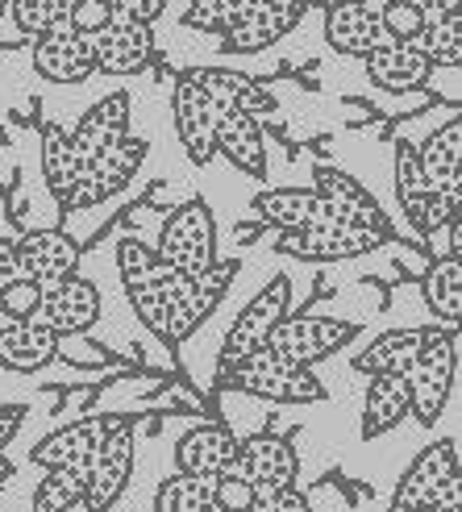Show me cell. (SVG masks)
Segmentation results:
<instances>
[{
	"mask_svg": "<svg viewBox=\"0 0 462 512\" xmlns=\"http://www.w3.org/2000/svg\"><path fill=\"white\" fill-rule=\"evenodd\" d=\"M171 284L175 279H167V284H146V288H130L125 296H130V309L138 313V321L150 329L159 342L171 346V329H167V317H171Z\"/></svg>",
	"mask_w": 462,
	"mask_h": 512,
	"instance_id": "39",
	"label": "cell"
},
{
	"mask_svg": "<svg viewBox=\"0 0 462 512\" xmlns=\"http://www.w3.org/2000/svg\"><path fill=\"white\" fill-rule=\"evenodd\" d=\"M113 17H125V21H142V25H154L163 17L167 0H109Z\"/></svg>",
	"mask_w": 462,
	"mask_h": 512,
	"instance_id": "46",
	"label": "cell"
},
{
	"mask_svg": "<svg viewBox=\"0 0 462 512\" xmlns=\"http://www.w3.org/2000/svg\"><path fill=\"white\" fill-rule=\"evenodd\" d=\"M246 512H313L308 496L300 488H267L254 496V504Z\"/></svg>",
	"mask_w": 462,
	"mask_h": 512,
	"instance_id": "45",
	"label": "cell"
},
{
	"mask_svg": "<svg viewBox=\"0 0 462 512\" xmlns=\"http://www.w3.org/2000/svg\"><path fill=\"white\" fill-rule=\"evenodd\" d=\"M59 334H50L42 321H5L0 325V367L17 375H34L55 363L59 354Z\"/></svg>",
	"mask_w": 462,
	"mask_h": 512,
	"instance_id": "24",
	"label": "cell"
},
{
	"mask_svg": "<svg viewBox=\"0 0 462 512\" xmlns=\"http://www.w3.org/2000/svg\"><path fill=\"white\" fill-rule=\"evenodd\" d=\"M238 446H242V438L229 425H196L175 442V471L217 479L225 471H234Z\"/></svg>",
	"mask_w": 462,
	"mask_h": 512,
	"instance_id": "20",
	"label": "cell"
},
{
	"mask_svg": "<svg viewBox=\"0 0 462 512\" xmlns=\"http://www.w3.org/2000/svg\"><path fill=\"white\" fill-rule=\"evenodd\" d=\"M454 371H458V338L446 325H425L421 329V350L413 371L404 375L408 383V417H417L425 429L438 425L446 413V400L454 388Z\"/></svg>",
	"mask_w": 462,
	"mask_h": 512,
	"instance_id": "1",
	"label": "cell"
},
{
	"mask_svg": "<svg viewBox=\"0 0 462 512\" xmlns=\"http://www.w3.org/2000/svg\"><path fill=\"white\" fill-rule=\"evenodd\" d=\"M383 13V30H388L392 42H413L421 30H425V9L413 5V0H388V5H379Z\"/></svg>",
	"mask_w": 462,
	"mask_h": 512,
	"instance_id": "41",
	"label": "cell"
},
{
	"mask_svg": "<svg viewBox=\"0 0 462 512\" xmlns=\"http://www.w3.org/2000/svg\"><path fill=\"white\" fill-rule=\"evenodd\" d=\"M417 512H458V508H417Z\"/></svg>",
	"mask_w": 462,
	"mask_h": 512,
	"instance_id": "51",
	"label": "cell"
},
{
	"mask_svg": "<svg viewBox=\"0 0 462 512\" xmlns=\"http://www.w3.org/2000/svg\"><path fill=\"white\" fill-rule=\"evenodd\" d=\"M421 292H425L429 313L438 317V325L458 329V317H462V267H458V254H446V259H438L429 267Z\"/></svg>",
	"mask_w": 462,
	"mask_h": 512,
	"instance_id": "31",
	"label": "cell"
},
{
	"mask_svg": "<svg viewBox=\"0 0 462 512\" xmlns=\"http://www.w3.org/2000/svg\"><path fill=\"white\" fill-rule=\"evenodd\" d=\"M217 512H221V508H217Z\"/></svg>",
	"mask_w": 462,
	"mask_h": 512,
	"instance_id": "57",
	"label": "cell"
},
{
	"mask_svg": "<svg viewBox=\"0 0 462 512\" xmlns=\"http://www.w3.org/2000/svg\"><path fill=\"white\" fill-rule=\"evenodd\" d=\"M9 475H13V463H9V458H5V454H0V483H5Z\"/></svg>",
	"mask_w": 462,
	"mask_h": 512,
	"instance_id": "50",
	"label": "cell"
},
{
	"mask_svg": "<svg viewBox=\"0 0 462 512\" xmlns=\"http://www.w3.org/2000/svg\"><path fill=\"white\" fill-rule=\"evenodd\" d=\"M408 417V383L404 375H371L363 396V438H383Z\"/></svg>",
	"mask_w": 462,
	"mask_h": 512,
	"instance_id": "28",
	"label": "cell"
},
{
	"mask_svg": "<svg viewBox=\"0 0 462 512\" xmlns=\"http://www.w3.org/2000/svg\"><path fill=\"white\" fill-rule=\"evenodd\" d=\"M358 338V325L338 321V317H284L275 325V334L267 338L263 350L296 367H313L321 358L346 350Z\"/></svg>",
	"mask_w": 462,
	"mask_h": 512,
	"instance_id": "8",
	"label": "cell"
},
{
	"mask_svg": "<svg viewBox=\"0 0 462 512\" xmlns=\"http://www.w3.org/2000/svg\"><path fill=\"white\" fill-rule=\"evenodd\" d=\"M234 471L242 479H250L259 492H267V488H296L300 454H296V446L288 438H279V433H254V438H242Z\"/></svg>",
	"mask_w": 462,
	"mask_h": 512,
	"instance_id": "18",
	"label": "cell"
},
{
	"mask_svg": "<svg viewBox=\"0 0 462 512\" xmlns=\"http://www.w3.org/2000/svg\"><path fill=\"white\" fill-rule=\"evenodd\" d=\"M75 0H9V17L17 25V34L25 38H42L50 30H59L71 17Z\"/></svg>",
	"mask_w": 462,
	"mask_h": 512,
	"instance_id": "38",
	"label": "cell"
},
{
	"mask_svg": "<svg viewBox=\"0 0 462 512\" xmlns=\"http://www.w3.org/2000/svg\"><path fill=\"white\" fill-rule=\"evenodd\" d=\"M154 512H217L213 504V479L200 475H167L154 492Z\"/></svg>",
	"mask_w": 462,
	"mask_h": 512,
	"instance_id": "34",
	"label": "cell"
},
{
	"mask_svg": "<svg viewBox=\"0 0 462 512\" xmlns=\"http://www.w3.org/2000/svg\"><path fill=\"white\" fill-rule=\"evenodd\" d=\"M313 192L321 196V209H325V221H342V225H371V229H388V217L375 204V196L350 179L342 167H313Z\"/></svg>",
	"mask_w": 462,
	"mask_h": 512,
	"instance_id": "14",
	"label": "cell"
},
{
	"mask_svg": "<svg viewBox=\"0 0 462 512\" xmlns=\"http://www.w3.org/2000/svg\"><path fill=\"white\" fill-rule=\"evenodd\" d=\"M17 279V250H13V238L0 234V288Z\"/></svg>",
	"mask_w": 462,
	"mask_h": 512,
	"instance_id": "48",
	"label": "cell"
},
{
	"mask_svg": "<svg viewBox=\"0 0 462 512\" xmlns=\"http://www.w3.org/2000/svg\"><path fill=\"white\" fill-rule=\"evenodd\" d=\"M288 309H292V284H288V275H275L271 284L234 317V325H229L225 346H221V367L238 363V358H246L254 350H263L267 338L275 334V325L288 317Z\"/></svg>",
	"mask_w": 462,
	"mask_h": 512,
	"instance_id": "9",
	"label": "cell"
},
{
	"mask_svg": "<svg viewBox=\"0 0 462 512\" xmlns=\"http://www.w3.org/2000/svg\"><path fill=\"white\" fill-rule=\"evenodd\" d=\"M417 350H421V329H388V334H379L354 358V367L367 379L371 375H408L417 363Z\"/></svg>",
	"mask_w": 462,
	"mask_h": 512,
	"instance_id": "30",
	"label": "cell"
},
{
	"mask_svg": "<svg viewBox=\"0 0 462 512\" xmlns=\"http://www.w3.org/2000/svg\"><path fill=\"white\" fill-rule=\"evenodd\" d=\"M159 259L175 275H196L217 263V217L204 200H184L159 229Z\"/></svg>",
	"mask_w": 462,
	"mask_h": 512,
	"instance_id": "3",
	"label": "cell"
},
{
	"mask_svg": "<svg viewBox=\"0 0 462 512\" xmlns=\"http://www.w3.org/2000/svg\"><path fill=\"white\" fill-rule=\"evenodd\" d=\"M84 504V467H50L30 500V512H71Z\"/></svg>",
	"mask_w": 462,
	"mask_h": 512,
	"instance_id": "36",
	"label": "cell"
},
{
	"mask_svg": "<svg viewBox=\"0 0 462 512\" xmlns=\"http://www.w3.org/2000/svg\"><path fill=\"white\" fill-rule=\"evenodd\" d=\"M130 100H134L130 92H109L75 121L71 142H75V155H80V167L96 155H105L109 146H117L125 134H130Z\"/></svg>",
	"mask_w": 462,
	"mask_h": 512,
	"instance_id": "22",
	"label": "cell"
},
{
	"mask_svg": "<svg viewBox=\"0 0 462 512\" xmlns=\"http://www.w3.org/2000/svg\"><path fill=\"white\" fill-rule=\"evenodd\" d=\"M454 475H458V442H454V438L429 442V446L413 458V467L404 471V479L396 483L392 512H417V508H425Z\"/></svg>",
	"mask_w": 462,
	"mask_h": 512,
	"instance_id": "16",
	"label": "cell"
},
{
	"mask_svg": "<svg viewBox=\"0 0 462 512\" xmlns=\"http://www.w3.org/2000/svg\"><path fill=\"white\" fill-rule=\"evenodd\" d=\"M325 42L338 50V55L367 59L371 50H379L392 38L383 30L379 5H367V0H333L325 9Z\"/></svg>",
	"mask_w": 462,
	"mask_h": 512,
	"instance_id": "15",
	"label": "cell"
},
{
	"mask_svg": "<svg viewBox=\"0 0 462 512\" xmlns=\"http://www.w3.org/2000/svg\"><path fill=\"white\" fill-rule=\"evenodd\" d=\"M300 5H308V0H300Z\"/></svg>",
	"mask_w": 462,
	"mask_h": 512,
	"instance_id": "56",
	"label": "cell"
},
{
	"mask_svg": "<svg viewBox=\"0 0 462 512\" xmlns=\"http://www.w3.org/2000/svg\"><path fill=\"white\" fill-rule=\"evenodd\" d=\"M383 242H388L383 229L321 221L308 229H279L275 250L288 254V259H300V263H346V259H363V254L379 250Z\"/></svg>",
	"mask_w": 462,
	"mask_h": 512,
	"instance_id": "4",
	"label": "cell"
},
{
	"mask_svg": "<svg viewBox=\"0 0 462 512\" xmlns=\"http://www.w3.org/2000/svg\"><path fill=\"white\" fill-rule=\"evenodd\" d=\"M30 63L42 80L50 84H84L88 75H96V55H92V38L75 34L71 25H59L42 38H34Z\"/></svg>",
	"mask_w": 462,
	"mask_h": 512,
	"instance_id": "17",
	"label": "cell"
},
{
	"mask_svg": "<svg viewBox=\"0 0 462 512\" xmlns=\"http://www.w3.org/2000/svg\"><path fill=\"white\" fill-rule=\"evenodd\" d=\"M25 417H30V408L25 404H0V454H5V446L21 433Z\"/></svg>",
	"mask_w": 462,
	"mask_h": 512,
	"instance_id": "47",
	"label": "cell"
},
{
	"mask_svg": "<svg viewBox=\"0 0 462 512\" xmlns=\"http://www.w3.org/2000/svg\"><path fill=\"white\" fill-rule=\"evenodd\" d=\"M121 417H84V421H71V425H59L55 433L30 450V463L50 471V467H88V458L96 454V446L109 438V429L117 425Z\"/></svg>",
	"mask_w": 462,
	"mask_h": 512,
	"instance_id": "21",
	"label": "cell"
},
{
	"mask_svg": "<svg viewBox=\"0 0 462 512\" xmlns=\"http://www.w3.org/2000/svg\"><path fill=\"white\" fill-rule=\"evenodd\" d=\"M42 175H46L50 196L63 204L75 175H80V155H75L71 130H63V125H42Z\"/></svg>",
	"mask_w": 462,
	"mask_h": 512,
	"instance_id": "32",
	"label": "cell"
},
{
	"mask_svg": "<svg viewBox=\"0 0 462 512\" xmlns=\"http://www.w3.org/2000/svg\"><path fill=\"white\" fill-rule=\"evenodd\" d=\"M113 21V9H109V0H75L71 5V17H67V25L75 34H100L105 25Z\"/></svg>",
	"mask_w": 462,
	"mask_h": 512,
	"instance_id": "44",
	"label": "cell"
},
{
	"mask_svg": "<svg viewBox=\"0 0 462 512\" xmlns=\"http://www.w3.org/2000/svg\"><path fill=\"white\" fill-rule=\"evenodd\" d=\"M17 250V275L34 279L38 288H55L80 267V242L67 238L63 229H25L13 242Z\"/></svg>",
	"mask_w": 462,
	"mask_h": 512,
	"instance_id": "12",
	"label": "cell"
},
{
	"mask_svg": "<svg viewBox=\"0 0 462 512\" xmlns=\"http://www.w3.org/2000/svg\"><path fill=\"white\" fill-rule=\"evenodd\" d=\"M92 55L100 75H138L154 59V34L142 21L113 17L105 30L92 34Z\"/></svg>",
	"mask_w": 462,
	"mask_h": 512,
	"instance_id": "19",
	"label": "cell"
},
{
	"mask_svg": "<svg viewBox=\"0 0 462 512\" xmlns=\"http://www.w3.org/2000/svg\"><path fill=\"white\" fill-rule=\"evenodd\" d=\"M105 313V300H100V288L84 275H71L55 288H42V304H38V317L50 334L71 338V334H88V329L100 321Z\"/></svg>",
	"mask_w": 462,
	"mask_h": 512,
	"instance_id": "13",
	"label": "cell"
},
{
	"mask_svg": "<svg viewBox=\"0 0 462 512\" xmlns=\"http://www.w3.org/2000/svg\"><path fill=\"white\" fill-rule=\"evenodd\" d=\"M38 304H42V288L34 284V279H9L5 288H0V313H5V321H30L38 317Z\"/></svg>",
	"mask_w": 462,
	"mask_h": 512,
	"instance_id": "42",
	"label": "cell"
},
{
	"mask_svg": "<svg viewBox=\"0 0 462 512\" xmlns=\"http://www.w3.org/2000/svg\"><path fill=\"white\" fill-rule=\"evenodd\" d=\"M171 125H175V138L184 142L188 159L196 167H209L217 159V138H213V130H217V105H213V96L192 80V71H184L175 80Z\"/></svg>",
	"mask_w": 462,
	"mask_h": 512,
	"instance_id": "10",
	"label": "cell"
},
{
	"mask_svg": "<svg viewBox=\"0 0 462 512\" xmlns=\"http://www.w3.org/2000/svg\"><path fill=\"white\" fill-rule=\"evenodd\" d=\"M254 213L275 229H308L325 221L321 196L313 188H267L254 196Z\"/></svg>",
	"mask_w": 462,
	"mask_h": 512,
	"instance_id": "27",
	"label": "cell"
},
{
	"mask_svg": "<svg viewBox=\"0 0 462 512\" xmlns=\"http://www.w3.org/2000/svg\"><path fill=\"white\" fill-rule=\"evenodd\" d=\"M9 142V134H5V125H0V146H5Z\"/></svg>",
	"mask_w": 462,
	"mask_h": 512,
	"instance_id": "52",
	"label": "cell"
},
{
	"mask_svg": "<svg viewBox=\"0 0 462 512\" xmlns=\"http://www.w3.org/2000/svg\"><path fill=\"white\" fill-rule=\"evenodd\" d=\"M217 155H225L238 171L267 179V142H263V125L238 113V109H217Z\"/></svg>",
	"mask_w": 462,
	"mask_h": 512,
	"instance_id": "26",
	"label": "cell"
},
{
	"mask_svg": "<svg viewBox=\"0 0 462 512\" xmlns=\"http://www.w3.org/2000/svg\"><path fill=\"white\" fill-rule=\"evenodd\" d=\"M367 5H388V0H367Z\"/></svg>",
	"mask_w": 462,
	"mask_h": 512,
	"instance_id": "54",
	"label": "cell"
},
{
	"mask_svg": "<svg viewBox=\"0 0 462 512\" xmlns=\"http://www.w3.org/2000/svg\"><path fill=\"white\" fill-rule=\"evenodd\" d=\"M417 159H421L433 188L462 196V125H458V117H450V125H442L425 146H417Z\"/></svg>",
	"mask_w": 462,
	"mask_h": 512,
	"instance_id": "29",
	"label": "cell"
},
{
	"mask_svg": "<svg viewBox=\"0 0 462 512\" xmlns=\"http://www.w3.org/2000/svg\"><path fill=\"white\" fill-rule=\"evenodd\" d=\"M304 9L308 5H300V0H250V5L238 13V21L225 30L221 46L229 55H259V50L275 46L284 34L296 30Z\"/></svg>",
	"mask_w": 462,
	"mask_h": 512,
	"instance_id": "11",
	"label": "cell"
},
{
	"mask_svg": "<svg viewBox=\"0 0 462 512\" xmlns=\"http://www.w3.org/2000/svg\"><path fill=\"white\" fill-rule=\"evenodd\" d=\"M254 496H259V488H254L250 479H242L238 471H225L213 479V504L221 512H246L254 504Z\"/></svg>",
	"mask_w": 462,
	"mask_h": 512,
	"instance_id": "43",
	"label": "cell"
},
{
	"mask_svg": "<svg viewBox=\"0 0 462 512\" xmlns=\"http://www.w3.org/2000/svg\"><path fill=\"white\" fill-rule=\"evenodd\" d=\"M433 192L438 188L429 184V175H425V167L417 159V146L408 138H400L396 142V196H400V209H404V217H408L413 229H417V221H421Z\"/></svg>",
	"mask_w": 462,
	"mask_h": 512,
	"instance_id": "33",
	"label": "cell"
},
{
	"mask_svg": "<svg viewBox=\"0 0 462 512\" xmlns=\"http://www.w3.org/2000/svg\"><path fill=\"white\" fill-rule=\"evenodd\" d=\"M413 46L433 63V71L438 67H458L462 63V21H458V13L429 17L425 30L413 38Z\"/></svg>",
	"mask_w": 462,
	"mask_h": 512,
	"instance_id": "35",
	"label": "cell"
},
{
	"mask_svg": "<svg viewBox=\"0 0 462 512\" xmlns=\"http://www.w3.org/2000/svg\"><path fill=\"white\" fill-rule=\"evenodd\" d=\"M146 138H134V134H125L117 146H109L105 155H96L80 167V175H75V184L71 192L63 196L59 209L71 213V209H92V204H105L113 200L117 192H125L134 184V175L138 167L146 163Z\"/></svg>",
	"mask_w": 462,
	"mask_h": 512,
	"instance_id": "5",
	"label": "cell"
},
{
	"mask_svg": "<svg viewBox=\"0 0 462 512\" xmlns=\"http://www.w3.org/2000/svg\"><path fill=\"white\" fill-rule=\"evenodd\" d=\"M246 5L250 0H192L188 13H184V25L188 30H200V34H225Z\"/></svg>",
	"mask_w": 462,
	"mask_h": 512,
	"instance_id": "40",
	"label": "cell"
},
{
	"mask_svg": "<svg viewBox=\"0 0 462 512\" xmlns=\"http://www.w3.org/2000/svg\"><path fill=\"white\" fill-rule=\"evenodd\" d=\"M117 271H121L125 292H130V288H146V284H167V279H175V271L159 259V250L142 246L138 238H125V242L117 246Z\"/></svg>",
	"mask_w": 462,
	"mask_h": 512,
	"instance_id": "37",
	"label": "cell"
},
{
	"mask_svg": "<svg viewBox=\"0 0 462 512\" xmlns=\"http://www.w3.org/2000/svg\"><path fill=\"white\" fill-rule=\"evenodd\" d=\"M134 458H138V433H134V421H117L109 429V438L96 446V454L88 458L84 467V512H109L125 483L134 475Z\"/></svg>",
	"mask_w": 462,
	"mask_h": 512,
	"instance_id": "6",
	"label": "cell"
},
{
	"mask_svg": "<svg viewBox=\"0 0 462 512\" xmlns=\"http://www.w3.org/2000/svg\"><path fill=\"white\" fill-rule=\"evenodd\" d=\"M371 84L379 92H421L429 80H433V63L421 55V50L413 42H383L379 50H371V55L363 59Z\"/></svg>",
	"mask_w": 462,
	"mask_h": 512,
	"instance_id": "23",
	"label": "cell"
},
{
	"mask_svg": "<svg viewBox=\"0 0 462 512\" xmlns=\"http://www.w3.org/2000/svg\"><path fill=\"white\" fill-rule=\"evenodd\" d=\"M192 80L213 96L217 109H238V113H246L254 121L275 113V96L259 80L242 75V71H229V67H192Z\"/></svg>",
	"mask_w": 462,
	"mask_h": 512,
	"instance_id": "25",
	"label": "cell"
},
{
	"mask_svg": "<svg viewBox=\"0 0 462 512\" xmlns=\"http://www.w3.org/2000/svg\"><path fill=\"white\" fill-rule=\"evenodd\" d=\"M234 275H238L234 259H217L209 271H196V275H175V284H171V317H167L171 346L188 342L196 329L213 317L221 296L229 292V284H234Z\"/></svg>",
	"mask_w": 462,
	"mask_h": 512,
	"instance_id": "7",
	"label": "cell"
},
{
	"mask_svg": "<svg viewBox=\"0 0 462 512\" xmlns=\"http://www.w3.org/2000/svg\"><path fill=\"white\" fill-rule=\"evenodd\" d=\"M221 383L234 392L259 396V400H275V404H317L325 400L321 379L313 375V367H296L275 358L271 350H254L238 363L221 367Z\"/></svg>",
	"mask_w": 462,
	"mask_h": 512,
	"instance_id": "2",
	"label": "cell"
},
{
	"mask_svg": "<svg viewBox=\"0 0 462 512\" xmlns=\"http://www.w3.org/2000/svg\"><path fill=\"white\" fill-rule=\"evenodd\" d=\"M425 9V17H442V13H458V0H413Z\"/></svg>",
	"mask_w": 462,
	"mask_h": 512,
	"instance_id": "49",
	"label": "cell"
},
{
	"mask_svg": "<svg viewBox=\"0 0 462 512\" xmlns=\"http://www.w3.org/2000/svg\"><path fill=\"white\" fill-rule=\"evenodd\" d=\"M5 9H9V0H0V17H5Z\"/></svg>",
	"mask_w": 462,
	"mask_h": 512,
	"instance_id": "53",
	"label": "cell"
},
{
	"mask_svg": "<svg viewBox=\"0 0 462 512\" xmlns=\"http://www.w3.org/2000/svg\"><path fill=\"white\" fill-rule=\"evenodd\" d=\"M0 325H5V313H0Z\"/></svg>",
	"mask_w": 462,
	"mask_h": 512,
	"instance_id": "55",
	"label": "cell"
}]
</instances>
